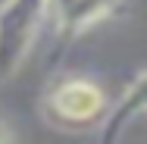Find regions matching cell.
<instances>
[{
  "instance_id": "cell-4",
  "label": "cell",
  "mask_w": 147,
  "mask_h": 144,
  "mask_svg": "<svg viewBox=\"0 0 147 144\" xmlns=\"http://www.w3.org/2000/svg\"><path fill=\"white\" fill-rule=\"evenodd\" d=\"M122 0H47V6L53 9L59 28L66 34H82L91 25L110 19L119 9Z\"/></svg>"
},
{
  "instance_id": "cell-6",
  "label": "cell",
  "mask_w": 147,
  "mask_h": 144,
  "mask_svg": "<svg viewBox=\"0 0 147 144\" xmlns=\"http://www.w3.org/2000/svg\"><path fill=\"white\" fill-rule=\"evenodd\" d=\"M0 3H3V0H0Z\"/></svg>"
},
{
  "instance_id": "cell-1",
  "label": "cell",
  "mask_w": 147,
  "mask_h": 144,
  "mask_svg": "<svg viewBox=\"0 0 147 144\" xmlns=\"http://www.w3.org/2000/svg\"><path fill=\"white\" fill-rule=\"evenodd\" d=\"M47 13H50L47 0H3L0 3V82L19 69Z\"/></svg>"
},
{
  "instance_id": "cell-2",
  "label": "cell",
  "mask_w": 147,
  "mask_h": 144,
  "mask_svg": "<svg viewBox=\"0 0 147 144\" xmlns=\"http://www.w3.org/2000/svg\"><path fill=\"white\" fill-rule=\"evenodd\" d=\"M44 113L63 128H88L107 113V97L91 78H63L47 91Z\"/></svg>"
},
{
  "instance_id": "cell-3",
  "label": "cell",
  "mask_w": 147,
  "mask_h": 144,
  "mask_svg": "<svg viewBox=\"0 0 147 144\" xmlns=\"http://www.w3.org/2000/svg\"><path fill=\"white\" fill-rule=\"evenodd\" d=\"M144 116H147V78L144 72H138L131 78V85L122 91L119 103L103 113V125H100V141L116 144V141H128L131 132L144 128Z\"/></svg>"
},
{
  "instance_id": "cell-5",
  "label": "cell",
  "mask_w": 147,
  "mask_h": 144,
  "mask_svg": "<svg viewBox=\"0 0 147 144\" xmlns=\"http://www.w3.org/2000/svg\"><path fill=\"white\" fill-rule=\"evenodd\" d=\"M9 141H13V128L0 119V144H9Z\"/></svg>"
}]
</instances>
